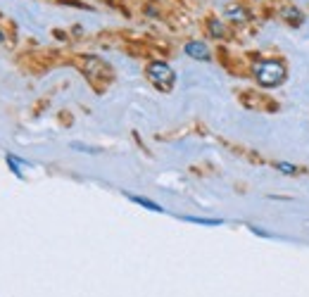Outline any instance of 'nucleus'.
<instances>
[{
  "label": "nucleus",
  "mask_w": 309,
  "mask_h": 297,
  "mask_svg": "<svg viewBox=\"0 0 309 297\" xmlns=\"http://www.w3.org/2000/svg\"><path fill=\"white\" fill-rule=\"evenodd\" d=\"M79 67V72L83 74V79L91 83V88L95 93H105L109 88V83L114 81V69L109 67L103 57L98 55H76L72 59Z\"/></svg>",
  "instance_id": "f257e3e1"
},
{
  "label": "nucleus",
  "mask_w": 309,
  "mask_h": 297,
  "mask_svg": "<svg viewBox=\"0 0 309 297\" xmlns=\"http://www.w3.org/2000/svg\"><path fill=\"white\" fill-rule=\"evenodd\" d=\"M255 76L262 88H276V86H281L286 81L288 72H286V64L283 62H278V59H264V62L257 64Z\"/></svg>",
  "instance_id": "f03ea898"
},
{
  "label": "nucleus",
  "mask_w": 309,
  "mask_h": 297,
  "mask_svg": "<svg viewBox=\"0 0 309 297\" xmlns=\"http://www.w3.org/2000/svg\"><path fill=\"white\" fill-rule=\"evenodd\" d=\"M145 76L157 91H162V93H171V91H174L176 74H174V69H171L166 62H162V59L150 62V64L145 67Z\"/></svg>",
  "instance_id": "7ed1b4c3"
},
{
  "label": "nucleus",
  "mask_w": 309,
  "mask_h": 297,
  "mask_svg": "<svg viewBox=\"0 0 309 297\" xmlns=\"http://www.w3.org/2000/svg\"><path fill=\"white\" fill-rule=\"evenodd\" d=\"M57 62H60V57L55 50H36V53H26V55L19 57V67H24L31 74H41Z\"/></svg>",
  "instance_id": "20e7f679"
},
{
  "label": "nucleus",
  "mask_w": 309,
  "mask_h": 297,
  "mask_svg": "<svg viewBox=\"0 0 309 297\" xmlns=\"http://www.w3.org/2000/svg\"><path fill=\"white\" fill-rule=\"evenodd\" d=\"M238 100H240V105L247 107V110H264V112L278 110V105L273 102L271 98H269V95H262L259 91H240V93H238Z\"/></svg>",
  "instance_id": "39448f33"
},
{
  "label": "nucleus",
  "mask_w": 309,
  "mask_h": 297,
  "mask_svg": "<svg viewBox=\"0 0 309 297\" xmlns=\"http://www.w3.org/2000/svg\"><path fill=\"white\" fill-rule=\"evenodd\" d=\"M17 40V29H15V21L0 15V45H15Z\"/></svg>",
  "instance_id": "423d86ee"
},
{
  "label": "nucleus",
  "mask_w": 309,
  "mask_h": 297,
  "mask_svg": "<svg viewBox=\"0 0 309 297\" xmlns=\"http://www.w3.org/2000/svg\"><path fill=\"white\" fill-rule=\"evenodd\" d=\"M185 55H190L193 59H202V62L212 59L209 48H207L202 40H190V43H185Z\"/></svg>",
  "instance_id": "0eeeda50"
},
{
  "label": "nucleus",
  "mask_w": 309,
  "mask_h": 297,
  "mask_svg": "<svg viewBox=\"0 0 309 297\" xmlns=\"http://www.w3.org/2000/svg\"><path fill=\"white\" fill-rule=\"evenodd\" d=\"M207 31H209V36H214V38H226L228 36V31H226V26L219 21L217 17H207Z\"/></svg>",
  "instance_id": "6e6552de"
},
{
  "label": "nucleus",
  "mask_w": 309,
  "mask_h": 297,
  "mask_svg": "<svg viewBox=\"0 0 309 297\" xmlns=\"http://www.w3.org/2000/svg\"><path fill=\"white\" fill-rule=\"evenodd\" d=\"M281 17L286 19L290 26H300L302 21H305V17H302V12L300 10H292V7H288V10H283V15Z\"/></svg>",
  "instance_id": "1a4fd4ad"
},
{
  "label": "nucleus",
  "mask_w": 309,
  "mask_h": 297,
  "mask_svg": "<svg viewBox=\"0 0 309 297\" xmlns=\"http://www.w3.org/2000/svg\"><path fill=\"white\" fill-rule=\"evenodd\" d=\"M128 200L138 202L141 207H145V209H152V212H162V207H160V204H155L152 200H147V198H141V195H128Z\"/></svg>",
  "instance_id": "9d476101"
},
{
  "label": "nucleus",
  "mask_w": 309,
  "mask_h": 297,
  "mask_svg": "<svg viewBox=\"0 0 309 297\" xmlns=\"http://www.w3.org/2000/svg\"><path fill=\"white\" fill-rule=\"evenodd\" d=\"M276 169L283 171V174H288V176H295L297 174V167L295 164H288V162H276Z\"/></svg>",
  "instance_id": "9b49d317"
},
{
  "label": "nucleus",
  "mask_w": 309,
  "mask_h": 297,
  "mask_svg": "<svg viewBox=\"0 0 309 297\" xmlns=\"http://www.w3.org/2000/svg\"><path fill=\"white\" fill-rule=\"evenodd\" d=\"M228 15H231V19H240V21H245V19H247V12H245L243 7H231V10H228Z\"/></svg>",
  "instance_id": "f8f14e48"
},
{
  "label": "nucleus",
  "mask_w": 309,
  "mask_h": 297,
  "mask_svg": "<svg viewBox=\"0 0 309 297\" xmlns=\"http://www.w3.org/2000/svg\"><path fill=\"white\" fill-rule=\"evenodd\" d=\"M57 2H64V5H74V7H88V5H83V2H79V0H57Z\"/></svg>",
  "instance_id": "ddd939ff"
},
{
  "label": "nucleus",
  "mask_w": 309,
  "mask_h": 297,
  "mask_svg": "<svg viewBox=\"0 0 309 297\" xmlns=\"http://www.w3.org/2000/svg\"><path fill=\"white\" fill-rule=\"evenodd\" d=\"M60 121H64V124H72V114H64V112H62V114H60Z\"/></svg>",
  "instance_id": "4468645a"
}]
</instances>
